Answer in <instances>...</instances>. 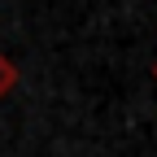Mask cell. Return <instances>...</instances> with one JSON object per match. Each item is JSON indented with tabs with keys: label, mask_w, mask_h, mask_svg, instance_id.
I'll return each instance as SVG.
<instances>
[{
	"label": "cell",
	"mask_w": 157,
	"mask_h": 157,
	"mask_svg": "<svg viewBox=\"0 0 157 157\" xmlns=\"http://www.w3.org/2000/svg\"><path fill=\"white\" fill-rule=\"evenodd\" d=\"M17 87V66H13V57H5L0 52V101Z\"/></svg>",
	"instance_id": "6da1fadb"
},
{
	"label": "cell",
	"mask_w": 157,
	"mask_h": 157,
	"mask_svg": "<svg viewBox=\"0 0 157 157\" xmlns=\"http://www.w3.org/2000/svg\"><path fill=\"white\" fill-rule=\"evenodd\" d=\"M153 78H157V66H153Z\"/></svg>",
	"instance_id": "7a4b0ae2"
}]
</instances>
